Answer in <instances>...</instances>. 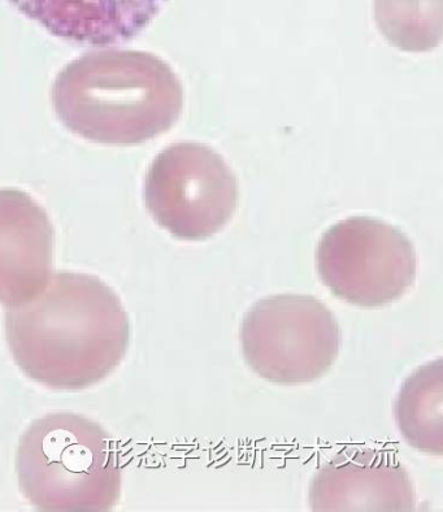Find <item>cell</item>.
Wrapping results in <instances>:
<instances>
[{
    "label": "cell",
    "mask_w": 443,
    "mask_h": 512,
    "mask_svg": "<svg viewBox=\"0 0 443 512\" xmlns=\"http://www.w3.org/2000/svg\"><path fill=\"white\" fill-rule=\"evenodd\" d=\"M6 338L29 379L50 389L82 390L107 379L127 357L130 323L106 282L58 272L36 299L7 308Z\"/></svg>",
    "instance_id": "obj_1"
},
{
    "label": "cell",
    "mask_w": 443,
    "mask_h": 512,
    "mask_svg": "<svg viewBox=\"0 0 443 512\" xmlns=\"http://www.w3.org/2000/svg\"><path fill=\"white\" fill-rule=\"evenodd\" d=\"M16 471L24 497L41 511H110L120 500L114 441L72 412L46 415L26 429Z\"/></svg>",
    "instance_id": "obj_2"
},
{
    "label": "cell",
    "mask_w": 443,
    "mask_h": 512,
    "mask_svg": "<svg viewBox=\"0 0 443 512\" xmlns=\"http://www.w3.org/2000/svg\"><path fill=\"white\" fill-rule=\"evenodd\" d=\"M243 358L269 383H312L332 370L340 354L336 316L311 295L280 294L260 299L242 320Z\"/></svg>",
    "instance_id": "obj_3"
},
{
    "label": "cell",
    "mask_w": 443,
    "mask_h": 512,
    "mask_svg": "<svg viewBox=\"0 0 443 512\" xmlns=\"http://www.w3.org/2000/svg\"><path fill=\"white\" fill-rule=\"evenodd\" d=\"M317 273L349 305L376 308L415 284L418 256L410 238L384 221L355 216L333 225L317 245Z\"/></svg>",
    "instance_id": "obj_4"
},
{
    "label": "cell",
    "mask_w": 443,
    "mask_h": 512,
    "mask_svg": "<svg viewBox=\"0 0 443 512\" xmlns=\"http://www.w3.org/2000/svg\"><path fill=\"white\" fill-rule=\"evenodd\" d=\"M152 218L184 241H203L223 231L240 202L232 169L211 147L177 143L156 158L147 176Z\"/></svg>",
    "instance_id": "obj_5"
},
{
    "label": "cell",
    "mask_w": 443,
    "mask_h": 512,
    "mask_svg": "<svg viewBox=\"0 0 443 512\" xmlns=\"http://www.w3.org/2000/svg\"><path fill=\"white\" fill-rule=\"evenodd\" d=\"M314 511H415L416 490L405 467L377 450H345L311 481Z\"/></svg>",
    "instance_id": "obj_6"
},
{
    "label": "cell",
    "mask_w": 443,
    "mask_h": 512,
    "mask_svg": "<svg viewBox=\"0 0 443 512\" xmlns=\"http://www.w3.org/2000/svg\"><path fill=\"white\" fill-rule=\"evenodd\" d=\"M54 36L90 46L132 41L168 0H10Z\"/></svg>",
    "instance_id": "obj_7"
},
{
    "label": "cell",
    "mask_w": 443,
    "mask_h": 512,
    "mask_svg": "<svg viewBox=\"0 0 443 512\" xmlns=\"http://www.w3.org/2000/svg\"><path fill=\"white\" fill-rule=\"evenodd\" d=\"M54 233L30 203L0 206V305L23 306L45 292L52 275Z\"/></svg>",
    "instance_id": "obj_8"
},
{
    "label": "cell",
    "mask_w": 443,
    "mask_h": 512,
    "mask_svg": "<svg viewBox=\"0 0 443 512\" xmlns=\"http://www.w3.org/2000/svg\"><path fill=\"white\" fill-rule=\"evenodd\" d=\"M394 418L408 445L421 453L442 457V359L424 364L407 377L395 399Z\"/></svg>",
    "instance_id": "obj_9"
},
{
    "label": "cell",
    "mask_w": 443,
    "mask_h": 512,
    "mask_svg": "<svg viewBox=\"0 0 443 512\" xmlns=\"http://www.w3.org/2000/svg\"><path fill=\"white\" fill-rule=\"evenodd\" d=\"M376 23L390 45L408 52L440 46L443 0H375Z\"/></svg>",
    "instance_id": "obj_10"
}]
</instances>
